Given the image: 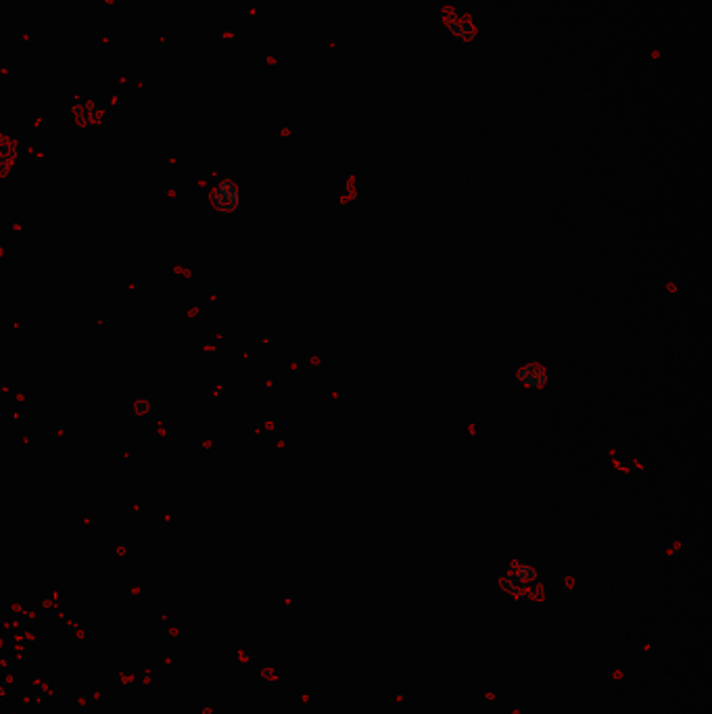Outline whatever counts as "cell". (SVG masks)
Masks as SVG:
<instances>
[{
	"mask_svg": "<svg viewBox=\"0 0 712 714\" xmlns=\"http://www.w3.org/2000/svg\"><path fill=\"white\" fill-rule=\"evenodd\" d=\"M537 583H539L537 571L531 564L522 562V560H514V562L507 564L505 575H503L499 587L507 595L522 597V595L531 593V589H535Z\"/></svg>",
	"mask_w": 712,
	"mask_h": 714,
	"instance_id": "cell-1",
	"label": "cell"
},
{
	"mask_svg": "<svg viewBox=\"0 0 712 714\" xmlns=\"http://www.w3.org/2000/svg\"><path fill=\"white\" fill-rule=\"evenodd\" d=\"M209 200H211V207H214L218 214L234 216V214H238L240 207H242V190H240V186L234 184L232 180H224V182H220V184L214 188Z\"/></svg>",
	"mask_w": 712,
	"mask_h": 714,
	"instance_id": "cell-2",
	"label": "cell"
},
{
	"mask_svg": "<svg viewBox=\"0 0 712 714\" xmlns=\"http://www.w3.org/2000/svg\"><path fill=\"white\" fill-rule=\"evenodd\" d=\"M443 15H445V17H443V23H445V27L449 30V34H451L455 40H460V42H472V40L476 38V30H474V25H472V21H470L468 15L453 13V11H447V13H443Z\"/></svg>",
	"mask_w": 712,
	"mask_h": 714,
	"instance_id": "cell-3",
	"label": "cell"
},
{
	"mask_svg": "<svg viewBox=\"0 0 712 714\" xmlns=\"http://www.w3.org/2000/svg\"><path fill=\"white\" fill-rule=\"evenodd\" d=\"M76 117H78V124L82 128H90V126H96L100 119L105 117V111L100 109L96 103H82L76 109Z\"/></svg>",
	"mask_w": 712,
	"mask_h": 714,
	"instance_id": "cell-5",
	"label": "cell"
},
{
	"mask_svg": "<svg viewBox=\"0 0 712 714\" xmlns=\"http://www.w3.org/2000/svg\"><path fill=\"white\" fill-rule=\"evenodd\" d=\"M516 380L525 387V389H541L547 382V372L545 368H541L539 364H525L518 372H516Z\"/></svg>",
	"mask_w": 712,
	"mask_h": 714,
	"instance_id": "cell-4",
	"label": "cell"
},
{
	"mask_svg": "<svg viewBox=\"0 0 712 714\" xmlns=\"http://www.w3.org/2000/svg\"><path fill=\"white\" fill-rule=\"evenodd\" d=\"M17 163V144L11 138L0 136V172H9Z\"/></svg>",
	"mask_w": 712,
	"mask_h": 714,
	"instance_id": "cell-6",
	"label": "cell"
},
{
	"mask_svg": "<svg viewBox=\"0 0 712 714\" xmlns=\"http://www.w3.org/2000/svg\"><path fill=\"white\" fill-rule=\"evenodd\" d=\"M134 407H136V412H138V414H144V412H148V403H146V401H138V403H136Z\"/></svg>",
	"mask_w": 712,
	"mask_h": 714,
	"instance_id": "cell-7",
	"label": "cell"
}]
</instances>
